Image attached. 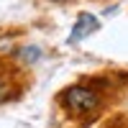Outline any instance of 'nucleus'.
<instances>
[{"label":"nucleus","instance_id":"5","mask_svg":"<svg viewBox=\"0 0 128 128\" xmlns=\"http://www.w3.org/2000/svg\"><path fill=\"white\" fill-rule=\"evenodd\" d=\"M49 3H69V0H49Z\"/></svg>","mask_w":128,"mask_h":128},{"label":"nucleus","instance_id":"4","mask_svg":"<svg viewBox=\"0 0 128 128\" xmlns=\"http://www.w3.org/2000/svg\"><path fill=\"white\" fill-rule=\"evenodd\" d=\"M8 100V82L5 80H0V102Z\"/></svg>","mask_w":128,"mask_h":128},{"label":"nucleus","instance_id":"1","mask_svg":"<svg viewBox=\"0 0 128 128\" xmlns=\"http://www.w3.org/2000/svg\"><path fill=\"white\" fill-rule=\"evenodd\" d=\"M59 102L72 113H90V110H95L100 105V95L95 90H90V87L74 84V87H67L59 95Z\"/></svg>","mask_w":128,"mask_h":128},{"label":"nucleus","instance_id":"2","mask_svg":"<svg viewBox=\"0 0 128 128\" xmlns=\"http://www.w3.org/2000/svg\"><path fill=\"white\" fill-rule=\"evenodd\" d=\"M98 28H100V20L95 18L92 13H80V16H77V20H74V26H72V31H69L67 44H77V41L87 38L90 34H95Z\"/></svg>","mask_w":128,"mask_h":128},{"label":"nucleus","instance_id":"3","mask_svg":"<svg viewBox=\"0 0 128 128\" xmlns=\"http://www.w3.org/2000/svg\"><path fill=\"white\" fill-rule=\"evenodd\" d=\"M18 56H20V62H23V64H28V67H31V64H36V62L41 59V49H38L36 44H26V46L18 49Z\"/></svg>","mask_w":128,"mask_h":128}]
</instances>
